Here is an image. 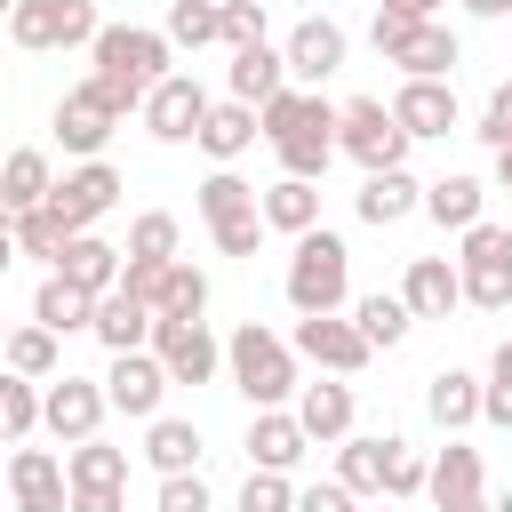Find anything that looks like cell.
I'll return each instance as SVG.
<instances>
[{"label":"cell","instance_id":"cell-1","mask_svg":"<svg viewBox=\"0 0 512 512\" xmlns=\"http://www.w3.org/2000/svg\"><path fill=\"white\" fill-rule=\"evenodd\" d=\"M88 72L112 88V104H120V112H144V96L176 72V40H168V32H152V24H104V32H96V48H88Z\"/></svg>","mask_w":512,"mask_h":512},{"label":"cell","instance_id":"cell-2","mask_svg":"<svg viewBox=\"0 0 512 512\" xmlns=\"http://www.w3.org/2000/svg\"><path fill=\"white\" fill-rule=\"evenodd\" d=\"M296 344L288 336H272L264 320H240L232 336H224V376H232V392L248 400V408H296V392H304V376H296Z\"/></svg>","mask_w":512,"mask_h":512},{"label":"cell","instance_id":"cell-3","mask_svg":"<svg viewBox=\"0 0 512 512\" xmlns=\"http://www.w3.org/2000/svg\"><path fill=\"white\" fill-rule=\"evenodd\" d=\"M368 40H376L384 64H400V80H456V64H464V40H456L440 16L376 8V16H368Z\"/></svg>","mask_w":512,"mask_h":512},{"label":"cell","instance_id":"cell-4","mask_svg":"<svg viewBox=\"0 0 512 512\" xmlns=\"http://www.w3.org/2000/svg\"><path fill=\"white\" fill-rule=\"evenodd\" d=\"M280 288H288L296 312H352V248H344V232H328V224L296 232Z\"/></svg>","mask_w":512,"mask_h":512},{"label":"cell","instance_id":"cell-5","mask_svg":"<svg viewBox=\"0 0 512 512\" xmlns=\"http://www.w3.org/2000/svg\"><path fill=\"white\" fill-rule=\"evenodd\" d=\"M200 224H208V240H216V256H256L264 248V192L256 184H240L232 168H208V184H200Z\"/></svg>","mask_w":512,"mask_h":512},{"label":"cell","instance_id":"cell-6","mask_svg":"<svg viewBox=\"0 0 512 512\" xmlns=\"http://www.w3.org/2000/svg\"><path fill=\"white\" fill-rule=\"evenodd\" d=\"M336 144H344V160H360V176H376V168H408V144L416 136L400 128V112L384 96H344Z\"/></svg>","mask_w":512,"mask_h":512},{"label":"cell","instance_id":"cell-7","mask_svg":"<svg viewBox=\"0 0 512 512\" xmlns=\"http://www.w3.org/2000/svg\"><path fill=\"white\" fill-rule=\"evenodd\" d=\"M456 264H464V304L472 312H512V224H472L456 232Z\"/></svg>","mask_w":512,"mask_h":512},{"label":"cell","instance_id":"cell-8","mask_svg":"<svg viewBox=\"0 0 512 512\" xmlns=\"http://www.w3.org/2000/svg\"><path fill=\"white\" fill-rule=\"evenodd\" d=\"M96 32H104L96 0H16V8H8V40H16L24 56H48V48H96Z\"/></svg>","mask_w":512,"mask_h":512},{"label":"cell","instance_id":"cell-9","mask_svg":"<svg viewBox=\"0 0 512 512\" xmlns=\"http://www.w3.org/2000/svg\"><path fill=\"white\" fill-rule=\"evenodd\" d=\"M128 112L112 104V88L88 72V80H72L64 96H56V144L72 152V160H104V144H112V128H120Z\"/></svg>","mask_w":512,"mask_h":512},{"label":"cell","instance_id":"cell-10","mask_svg":"<svg viewBox=\"0 0 512 512\" xmlns=\"http://www.w3.org/2000/svg\"><path fill=\"white\" fill-rule=\"evenodd\" d=\"M320 376H360L368 360H376V344L360 336V320H344V312H296V336H288Z\"/></svg>","mask_w":512,"mask_h":512},{"label":"cell","instance_id":"cell-11","mask_svg":"<svg viewBox=\"0 0 512 512\" xmlns=\"http://www.w3.org/2000/svg\"><path fill=\"white\" fill-rule=\"evenodd\" d=\"M168 360L144 344V352H112V368H104V392H112V416H128V424H152V416H168L160 400H168Z\"/></svg>","mask_w":512,"mask_h":512},{"label":"cell","instance_id":"cell-12","mask_svg":"<svg viewBox=\"0 0 512 512\" xmlns=\"http://www.w3.org/2000/svg\"><path fill=\"white\" fill-rule=\"evenodd\" d=\"M120 192H128V184H120V168H112V160H72V168L56 176V192H48V200L64 208V224H72V232H96V224L120 208Z\"/></svg>","mask_w":512,"mask_h":512},{"label":"cell","instance_id":"cell-13","mask_svg":"<svg viewBox=\"0 0 512 512\" xmlns=\"http://www.w3.org/2000/svg\"><path fill=\"white\" fill-rule=\"evenodd\" d=\"M8 504H16V512H72V472H64V456L24 440V448L8 456Z\"/></svg>","mask_w":512,"mask_h":512},{"label":"cell","instance_id":"cell-14","mask_svg":"<svg viewBox=\"0 0 512 512\" xmlns=\"http://www.w3.org/2000/svg\"><path fill=\"white\" fill-rule=\"evenodd\" d=\"M208 88L192 80V72H168L152 96H144V128L160 136V144H200V120H208Z\"/></svg>","mask_w":512,"mask_h":512},{"label":"cell","instance_id":"cell-15","mask_svg":"<svg viewBox=\"0 0 512 512\" xmlns=\"http://www.w3.org/2000/svg\"><path fill=\"white\" fill-rule=\"evenodd\" d=\"M112 416V392H104V376H48V432L72 448V440H96V424Z\"/></svg>","mask_w":512,"mask_h":512},{"label":"cell","instance_id":"cell-16","mask_svg":"<svg viewBox=\"0 0 512 512\" xmlns=\"http://www.w3.org/2000/svg\"><path fill=\"white\" fill-rule=\"evenodd\" d=\"M288 80H304V88H320V80H336L344 72V56H352V32L336 24V16H304L288 40Z\"/></svg>","mask_w":512,"mask_h":512},{"label":"cell","instance_id":"cell-17","mask_svg":"<svg viewBox=\"0 0 512 512\" xmlns=\"http://www.w3.org/2000/svg\"><path fill=\"white\" fill-rule=\"evenodd\" d=\"M152 352L168 360L176 384H216L224 376V344L208 336V320H160L152 328Z\"/></svg>","mask_w":512,"mask_h":512},{"label":"cell","instance_id":"cell-18","mask_svg":"<svg viewBox=\"0 0 512 512\" xmlns=\"http://www.w3.org/2000/svg\"><path fill=\"white\" fill-rule=\"evenodd\" d=\"M248 464H264V472H296L304 456H312V432H304V416L296 408H248Z\"/></svg>","mask_w":512,"mask_h":512},{"label":"cell","instance_id":"cell-19","mask_svg":"<svg viewBox=\"0 0 512 512\" xmlns=\"http://www.w3.org/2000/svg\"><path fill=\"white\" fill-rule=\"evenodd\" d=\"M392 112H400V128L416 136V144H432V136H456V80H400L392 88Z\"/></svg>","mask_w":512,"mask_h":512},{"label":"cell","instance_id":"cell-20","mask_svg":"<svg viewBox=\"0 0 512 512\" xmlns=\"http://www.w3.org/2000/svg\"><path fill=\"white\" fill-rule=\"evenodd\" d=\"M336 120H344V104H328V96H320V112H312L296 136H280V144H272L280 176H312V184H320V176H328V160L344 152V144H336Z\"/></svg>","mask_w":512,"mask_h":512},{"label":"cell","instance_id":"cell-21","mask_svg":"<svg viewBox=\"0 0 512 512\" xmlns=\"http://www.w3.org/2000/svg\"><path fill=\"white\" fill-rule=\"evenodd\" d=\"M400 296H408L416 320H448V312L464 304V264H456V256H408Z\"/></svg>","mask_w":512,"mask_h":512},{"label":"cell","instance_id":"cell-22","mask_svg":"<svg viewBox=\"0 0 512 512\" xmlns=\"http://www.w3.org/2000/svg\"><path fill=\"white\" fill-rule=\"evenodd\" d=\"M152 328H160V312H152L136 288H104V296H96V328H88V336H96L104 352H144Z\"/></svg>","mask_w":512,"mask_h":512},{"label":"cell","instance_id":"cell-23","mask_svg":"<svg viewBox=\"0 0 512 512\" xmlns=\"http://www.w3.org/2000/svg\"><path fill=\"white\" fill-rule=\"evenodd\" d=\"M48 272H64V280H80L88 296H104V288H120V272H128V248H112L104 232H72L64 248H56V264Z\"/></svg>","mask_w":512,"mask_h":512},{"label":"cell","instance_id":"cell-24","mask_svg":"<svg viewBox=\"0 0 512 512\" xmlns=\"http://www.w3.org/2000/svg\"><path fill=\"white\" fill-rule=\"evenodd\" d=\"M352 208H360V224H408L416 208H424V184L408 176V168H376V176H360V192H352Z\"/></svg>","mask_w":512,"mask_h":512},{"label":"cell","instance_id":"cell-25","mask_svg":"<svg viewBox=\"0 0 512 512\" xmlns=\"http://www.w3.org/2000/svg\"><path fill=\"white\" fill-rule=\"evenodd\" d=\"M296 416H304L312 448H336V440L352 432L360 400H352V384H344V376H320V384H304V392H296Z\"/></svg>","mask_w":512,"mask_h":512},{"label":"cell","instance_id":"cell-26","mask_svg":"<svg viewBox=\"0 0 512 512\" xmlns=\"http://www.w3.org/2000/svg\"><path fill=\"white\" fill-rule=\"evenodd\" d=\"M224 88H232L240 104H272V96L288 88V48H272V40H256V48H232V64H224Z\"/></svg>","mask_w":512,"mask_h":512},{"label":"cell","instance_id":"cell-27","mask_svg":"<svg viewBox=\"0 0 512 512\" xmlns=\"http://www.w3.org/2000/svg\"><path fill=\"white\" fill-rule=\"evenodd\" d=\"M256 136H264V112H256V104H240V96L208 104V120H200V152H208L216 168H232V160H240Z\"/></svg>","mask_w":512,"mask_h":512},{"label":"cell","instance_id":"cell-28","mask_svg":"<svg viewBox=\"0 0 512 512\" xmlns=\"http://www.w3.org/2000/svg\"><path fill=\"white\" fill-rule=\"evenodd\" d=\"M480 400H488V384H480L472 368H440V376H424V416H432L440 432L480 424Z\"/></svg>","mask_w":512,"mask_h":512},{"label":"cell","instance_id":"cell-29","mask_svg":"<svg viewBox=\"0 0 512 512\" xmlns=\"http://www.w3.org/2000/svg\"><path fill=\"white\" fill-rule=\"evenodd\" d=\"M432 512H448V504H472V496H488V464H480V448H464L456 432H448V448L432 456Z\"/></svg>","mask_w":512,"mask_h":512},{"label":"cell","instance_id":"cell-30","mask_svg":"<svg viewBox=\"0 0 512 512\" xmlns=\"http://www.w3.org/2000/svg\"><path fill=\"white\" fill-rule=\"evenodd\" d=\"M384 464H392V432H344L336 440V480L368 504V496H384Z\"/></svg>","mask_w":512,"mask_h":512},{"label":"cell","instance_id":"cell-31","mask_svg":"<svg viewBox=\"0 0 512 512\" xmlns=\"http://www.w3.org/2000/svg\"><path fill=\"white\" fill-rule=\"evenodd\" d=\"M48 192H56L48 152H40V144H16V152H8V168H0V208H8V216H24V208H40Z\"/></svg>","mask_w":512,"mask_h":512},{"label":"cell","instance_id":"cell-32","mask_svg":"<svg viewBox=\"0 0 512 512\" xmlns=\"http://www.w3.org/2000/svg\"><path fill=\"white\" fill-rule=\"evenodd\" d=\"M480 208H488V184H480V176H432V184H424V216H432L440 232H472Z\"/></svg>","mask_w":512,"mask_h":512},{"label":"cell","instance_id":"cell-33","mask_svg":"<svg viewBox=\"0 0 512 512\" xmlns=\"http://www.w3.org/2000/svg\"><path fill=\"white\" fill-rule=\"evenodd\" d=\"M32 320H40V328H56V336H72V328H96V296H88L80 280L48 272V280L32 288Z\"/></svg>","mask_w":512,"mask_h":512},{"label":"cell","instance_id":"cell-34","mask_svg":"<svg viewBox=\"0 0 512 512\" xmlns=\"http://www.w3.org/2000/svg\"><path fill=\"white\" fill-rule=\"evenodd\" d=\"M144 464L152 472H200V424L192 416H152L144 424Z\"/></svg>","mask_w":512,"mask_h":512},{"label":"cell","instance_id":"cell-35","mask_svg":"<svg viewBox=\"0 0 512 512\" xmlns=\"http://www.w3.org/2000/svg\"><path fill=\"white\" fill-rule=\"evenodd\" d=\"M264 224L288 232V240L312 232V224H320V184H312V176H280V184H264Z\"/></svg>","mask_w":512,"mask_h":512},{"label":"cell","instance_id":"cell-36","mask_svg":"<svg viewBox=\"0 0 512 512\" xmlns=\"http://www.w3.org/2000/svg\"><path fill=\"white\" fill-rule=\"evenodd\" d=\"M40 424H48V384L40 376H8L0 384V432H8V448H24Z\"/></svg>","mask_w":512,"mask_h":512},{"label":"cell","instance_id":"cell-37","mask_svg":"<svg viewBox=\"0 0 512 512\" xmlns=\"http://www.w3.org/2000/svg\"><path fill=\"white\" fill-rule=\"evenodd\" d=\"M64 472H72V488H128V448H112L104 432L96 440H72L64 448Z\"/></svg>","mask_w":512,"mask_h":512},{"label":"cell","instance_id":"cell-38","mask_svg":"<svg viewBox=\"0 0 512 512\" xmlns=\"http://www.w3.org/2000/svg\"><path fill=\"white\" fill-rule=\"evenodd\" d=\"M152 312H160V320H200V312H208V272L176 256V264L160 272V288H152Z\"/></svg>","mask_w":512,"mask_h":512},{"label":"cell","instance_id":"cell-39","mask_svg":"<svg viewBox=\"0 0 512 512\" xmlns=\"http://www.w3.org/2000/svg\"><path fill=\"white\" fill-rule=\"evenodd\" d=\"M352 320H360V336L376 344V352H392V344H408V328H416V312H408V296H352Z\"/></svg>","mask_w":512,"mask_h":512},{"label":"cell","instance_id":"cell-40","mask_svg":"<svg viewBox=\"0 0 512 512\" xmlns=\"http://www.w3.org/2000/svg\"><path fill=\"white\" fill-rule=\"evenodd\" d=\"M8 240H16L24 256H48V264H56V248L72 240V224H64V208H56V200H40V208L8 216Z\"/></svg>","mask_w":512,"mask_h":512},{"label":"cell","instance_id":"cell-41","mask_svg":"<svg viewBox=\"0 0 512 512\" xmlns=\"http://www.w3.org/2000/svg\"><path fill=\"white\" fill-rule=\"evenodd\" d=\"M56 344H64L56 328L24 320V328L8 336V376H40V384H48V376H64V368H56Z\"/></svg>","mask_w":512,"mask_h":512},{"label":"cell","instance_id":"cell-42","mask_svg":"<svg viewBox=\"0 0 512 512\" xmlns=\"http://www.w3.org/2000/svg\"><path fill=\"white\" fill-rule=\"evenodd\" d=\"M176 48H208L224 40V0H168V24H160Z\"/></svg>","mask_w":512,"mask_h":512},{"label":"cell","instance_id":"cell-43","mask_svg":"<svg viewBox=\"0 0 512 512\" xmlns=\"http://www.w3.org/2000/svg\"><path fill=\"white\" fill-rule=\"evenodd\" d=\"M176 248H184V224H176L168 208H144V216L128 224V256H152V264H176Z\"/></svg>","mask_w":512,"mask_h":512},{"label":"cell","instance_id":"cell-44","mask_svg":"<svg viewBox=\"0 0 512 512\" xmlns=\"http://www.w3.org/2000/svg\"><path fill=\"white\" fill-rule=\"evenodd\" d=\"M424 488H432V464H424L408 440H392V464H384V496H392V504H416Z\"/></svg>","mask_w":512,"mask_h":512},{"label":"cell","instance_id":"cell-45","mask_svg":"<svg viewBox=\"0 0 512 512\" xmlns=\"http://www.w3.org/2000/svg\"><path fill=\"white\" fill-rule=\"evenodd\" d=\"M240 512H296V480L248 464V480H240Z\"/></svg>","mask_w":512,"mask_h":512},{"label":"cell","instance_id":"cell-46","mask_svg":"<svg viewBox=\"0 0 512 512\" xmlns=\"http://www.w3.org/2000/svg\"><path fill=\"white\" fill-rule=\"evenodd\" d=\"M480 424H496V432H512V336L488 352V400H480Z\"/></svg>","mask_w":512,"mask_h":512},{"label":"cell","instance_id":"cell-47","mask_svg":"<svg viewBox=\"0 0 512 512\" xmlns=\"http://www.w3.org/2000/svg\"><path fill=\"white\" fill-rule=\"evenodd\" d=\"M472 136H480L488 152H504V144H512V80H496V88H488V104H480V128H472Z\"/></svg>","mask_w":512,"mask_h":512},{"label":"cell","instance_id":"cell-48","mask_svg":"<svg viewBox=\"0 0 512 512\" xmlns=\"http://www.w3.org/2000/svg\"><path fill=\"white\" fill-rule=\"evenodd\" d=\"M264 8L272 0H224V48H256L264 40Z\"/></svg>","mask_w":512,"mask_h":512},{"label":"cell","instance_id":"cell-49","mask_svg":"<svg viewBox=\"0 0 512 512\" xmlns=\"http://www.w3.org/2000/svg\"><path fill=\"white\" fill-rule=\"evenodd\" d=\"M208 480L200 472H160V512H208Z\"/></svg>","mask_w":512,"mask_h":512},{"label":"cell","instance_id":"cell-50","mask_svg":"<svg viewBox=\"0 0 512 512\" xmlns=\"http://www.w3.org/2000/svg\"><path fill=\"white\" fill-rule=\"evenodd\" d=\"M296 512H360V496L344 480H312V488H296Z\"/></svg>","mask_w":512,"mask_h":512},{"label":"cell","instance_id":"cell-51","mask_svg":"<svg viewBox=\"0 0 512 512\" xmlns=\"http://www.w3.org/2000/svg\"><path fill=\"white\" fill-rule=\"evenodd\" d=\"M72 512H128L120 488H72Z\"/></svg>","mask_w":512,"mask_h":512},{"label":"cell","instance_id":"cell-52","mask_svg":"<svg viewBox=\"0 0 512 512\" xmlns=\"http://www.w3.org/2000/svg\"><path fill=\"white\" fill-rule=\"evenodd\" d=\"M464 16H480V24H496V16H512V0H464Z\"/></svg>","mask_w":512,"mask_h":512},{"label":"cell","instance_id":"cell-53","mask_svg":"<svg viewBox=\"0 0 512 512\" xmlns=\"http://www.w3.org/2000/svg\"><path fill=\"white\" fill-rule=\"evenodd\" d=\"M376 8H408V16H440L448 0H376Z\"/></svg>","mask_w":512,"mask_h":512},{"label":"cell","instance_id":"cell-54","mask_svg":"<svg viewBox=\"0 0 512 512\" xmlns=\"http://www.w3.org/2000/svg\"><path fill=\"white\" fill-rule=\"evenodd\" d=\"M496 192H512V144L496 152Z\"/></svg>","mask_w":512,"mask_h":512},{"label":"cell","instance_id":"cell-55","mask_svg":"<svg viewBox=\"0 0 512 512\" xmlns=\"http://www.w3.org/2000/svg\"><path fill=\"white\" fill-rule=\"evenodd\" d=\"M448 512H496V496H472V504H448Z\"/></svg>","mask_w":512,"mask_h":512},{"label":"cell","instance_id":"cell-56","mask_svg":"<svg viewBox=\"0 0 512 512\" xmlns=\"http://www.w3.org/2000/svg\"><path fill=\"white\" fill-rule=\"evenodd\" d=\"M360 512H400V504H392V496H368V504H360Z\"/></svg>","mask_w":512,"mask_h":512},{"label":"cell","instance_id":"cell-57","mask_svg":"<svg viewBox=\"0 0 512 512\" xmlns=\"http://www.w3.org/2000/svg\"><path fill=\"white\" fill-rule=\"evenodd\" d=\"M496 512H512V488H504V496H496Z\"/></svg>","mask_w":512,"mask_h":512}]
</instances>
